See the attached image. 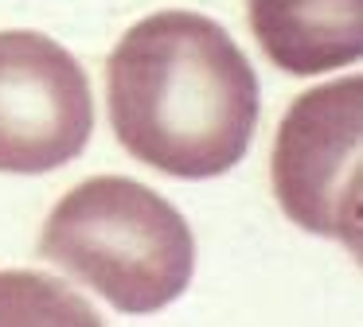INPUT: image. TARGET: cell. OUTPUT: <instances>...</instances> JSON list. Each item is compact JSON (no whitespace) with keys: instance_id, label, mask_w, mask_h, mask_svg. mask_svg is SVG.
Returning <instances> with one entry per match:
<instances>
[{"instance_id":"7a4b0ae2","label":"cell","mask_w":363,"mask_h":327,"mask_svg":"<svg viewBox=\"0 0 363 327\" xmlns=\"http://www.w3.org/2000/svg\"><path fill=\"white\" fill-rule=\"evenodd\" d=\"M40 257L79 277L125 316H149L188 292L196 238L180 210L152 187L98 176L51 210Z\"/></svg>"},{"instance_id":"8992f818","label":"cell","mask_w":363,"mask_h":327,"mask_svg":"<svg viewBox=\"0 0 363 327\" xmlns=\"http://www.w3.org/2000/svg\"><path fill=\"white\" fill-rule=\"evenodd\" d=\"M0 323H98V316L51 277L0 272Z\"/></svg>"},{"instance_id":"277c9868","label":"cell","mask_w":363,"mask_h":327,"mask_svg":"<svg viewBox=\"0 0 363 327\" xmlns=\"http://www.w3.org/2000/svg\"><path fill=\"white\" fill-rule=\"evenodd\" d=\"M90 132L94 93L79 59L40 31H0V171H55Z\"/></svg>"},{"instance_id":"6da1fadb","label":"cell","mask_w":363,"mask_h":327,"mask_svg":"<svg viewBox=\"0 0 363 327\" xmlns=\"http://www.w3.org/2000/svg\"><path fill=\"white\" fill-rule=\"evenodd\" d=\"M106 101L121 148L176 179H211L242 164L262 113L242 47L184 8L125 31L106 62Z\"/></svg>"},{"instance_id":"3957f363","label":"cell","mask_w":363,"mask_h":327,"mask_svg":"<svg viewBox=\"0 0 363 327\" xmlns=\"http://www.w3.org/2000/svg\"><path fill=\"white\" fill-rule=\"evenodd\" d=\"M363 78L316 86L281 117L274 140V191L281 210L308 234L359 253Z\"/></svg>"},{"instance_id":"5b68a950","label":"cell","mask_w":363,"mask_h":327,"mask_svg":"<svg viewBox=\"0 0 363 327\" xmlns=\"http://www.w3.org/2000/svg\"><path fill=\"white\" fill-rule=\"evenodd\" d=\"M250 28L274 67L324 74L363 54V0H250Z\"/></svg>"}]
</instances>
